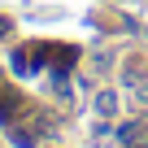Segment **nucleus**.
Instances as JSON below:
<instances>
[{
	"instance_id": "nucleus-1",
	"label": "nucleus",
	"mask_w": 148,
	"mask_h": 148,
	"mask_svg": "<svg viewBox=\"0 0 148 148\" xmlns=\"http://www.w3.org/2000/svg\"><path fill=\"white\" fill-rule=\"evenodd\" d=\"M118 139H122V144H139V139H144V122H126V126L118 131Z\"/></svg>"
},
{
	"instance_id": "nucleus-2",
	"label": "nucleus",
	"mask_w": 148,
	"mask_h": 148,
	"mask_svg": "<svg viewBox=\"0 0 148 148\" xmlns=\"http://www.w3.org/2000/svg\"><path fill=\"white\" fill-rule=\"evenodd\" d=\"M113 109H118V96L113 92H100L96 96V113H113Z\"/></svg>"
},
{
	"instance_id": "nucleus-4",
	"label": "nucleus",
	"mask_w": 148,
	"mask_h": 148,
	"mask_svg": "<svg viewBox=\"0 0 148 148\" xmlns=\"http://www.w3.org/2000/svg\"><path fill=\"white\" fill-rule=\"evenodd\" d=\"M5 31H9V22H5V18H0V35H5Z\"/></svg>"
},
{
	"instance_id": "nucleus-3",
	"label": "nucleus",
	"mask_w": 148,
	"mask_h": 148,
	"mask_svg": "<svg viewBox=\"0 0 148 148\" xmlns=\"http://www.w3.org/2000/svg\"><path fill=\"white\" fill-rule=\"evenodd\" d=\"M139 105H148V79H144V87H139Z\"/></svg>"
}]
</instances>
